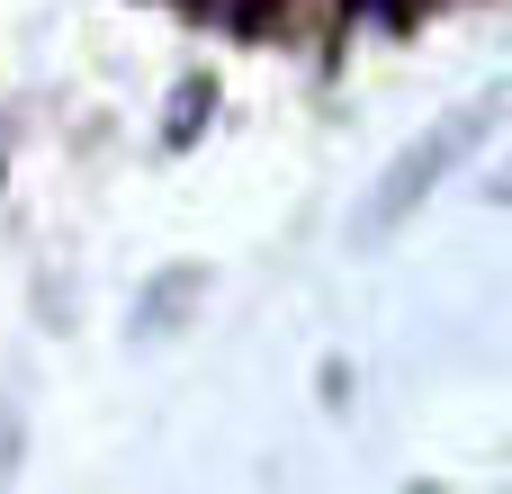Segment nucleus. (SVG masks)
<instances>
[{"label": "nucleus", "instance_id": "1", "mask_svg": "<svg viewBox=\"0 0 512 494\" xmlns=\"http://www.w3.org/2000/svg\"><path fill=\"white\" fill-rule=\"evenodd\" d=\"M495 135V99H468V108H450L432 135H414L387 171H378V189L351 207V252H378V243H396L405 225H414V207L441 189V180H459V162L477 153Z\"/></svg>", "mask_w": 512, "mask_h": 494}, {"label": "nucleus", "instance_id": "2", "mask_svg": "<svg viewBox=\"0 0 512 494\" xmlns=\"http://www.w3.org/2000/svg\"><path fill=\"white\" fill-rule=\"evenodd\" d=\"M207 288H216V279H207V261H171L162 279H144V297H135V324H126V333H135V342H180V333L198 324Z\"/></svg>", "mask_w": 512, "mask_h": 494}, {"label": "nucleus", "instance_id": "3", "mask_svg": "<svg viewBox=\"0 0 512 494\" xmlns=\"http://www.w3.org/2000/svg\"><path fill=\"white\" fill-rule=\"evenodd\" d=\"M36 324H45V333H72V324H81V288H72V270H36Z\"/></svg>", "mask_w": 512, "mask_h": 494}, {"label": "nucleus", "instance_id": "4", "mask_svg": "<svg viewBox=\"0 0 512 494\" xmlns=\"http://www.w3.org/2000/svg\"><path fill=\"white\" fill-rule=\"evenodd\" d=\"M207 99H216L207 81H180V108H171V144H189V135H198V117H207Z\"/></svg>", "mask_w": 512, "mask_h": 494}, {"label": "nucleus", "instance_id": "5", "mask_svg": "<svg viewBox=\"0 0 512 494\" xmlns=\"http://www.w3.org/2000/svg\"><path fill=\"white\" fill-rule=\"evenodd\" d=\"M0 171H9V162H0Z\"/></svg>", "mask_w": 512, "mask_h": 494}]
</instances>
